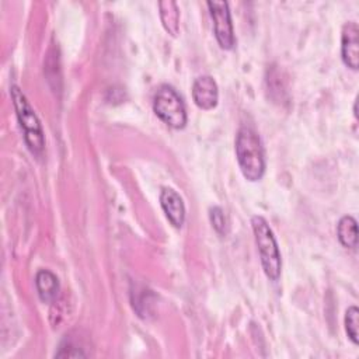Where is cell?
Masks as SVG:
<instances>
[{
	"label": "cell",
	"mask_w": 359,
	"mask_h": 359,
	"mask_svg": "<svg viewBox=\"0 0 359 359\" xmlns=\"http://www.w3.org/2000/svg\"><path fill=\"white\" fill-rule=\"evenodd\" d=\"M160 7V18L161 22L168 34L175 36L180 31V11L175 1H161L158 3Z\"/></svg>",
	"instance_id": "obj_10"
},
{
	"label": "cell",
	"mask_w": 359,
	"mask_h": 359,
	"mask_svg": "<svg viewBox=\"0 0 359 359\" xmlns=\"http://www.w3.org/2000/svg\"><path fill=\"white\" fill-rule=\"evenodd\" d=\"M209 217H210V222H212L213 229H215L219 234H222V236L226 234V231H227V219H226L223 210H222L220 208L215 206V208H212V209L209 210Z\"/></svg>",
	"instance_id": "obj_13"
},
{
	"label": "cell",
	"mask_w": 359,
	"mask_h": 359,
	"mask_svg": "<svg viewBox=\"0 0 359 359\" xmlns=\"http://www.w3.org/2000/svg\"><path fill=\"white\" fill-rule=\"evenodd\" d=\"M358 324H359V310L352 306L345 313V330L351 341L358 345Z\"/></svg>",
	"instance_id": "obj_12"
},
{
	"label": "cell",
	"mask_w": 359,
	"mask_h": 359,
	"mask_svg": "<svg viewBox=\"0 0 359 359\" xmlns=\"http://www.w3.org/2000/svg\"><path fill=\"white\" fill-rule=\"evenodd\" d=\"M35 285L39 299L43 303H53L59 294V280L55 273L48 269L38 271L35 276Z\"/></svg>",
	"instance_id": "obj_9"
},
{
	"label": "cell",
	"mask_w": 359,
	"mask_h": 359,
	"mask_svg": "<svg viewBox=\"0 0 359 359\" xmlns=\"http://www.w3.org/2000/svg\"><path fill=\"white\" fill-rule=\"evenodd\" d=\"M341 43L344 63L352 70H356L359 67V28L356 22L351 21L344 25Z\"/></svg>",
	"instance_id": "obj_6"
},
{
	"label": "cell",
	"mask_w": 359,
	"mask_h": 359,
	"mask_svg": "<svg viewBox=\"0 0 359 359\" xmlns=\"http://www.w3.org/2000/svg\"><path fill=\"white\" fill-rule=\"evenodd\" d=\"M192 98L202 109H212L217 104L219 91L217 84L210 76H201L194 81Z\"/></svg>",
	"instance_id": "obj_7"
},
{
	"label": "cell",
	"mask_w": 359,
	"mask_h": 359,
	"mask_svg": "<svg viewBox=\"0 0 359 359\" xmlns=\"http://www.w3.org/2000/svg\"><path fill=\"white\" fill-rule=\"evenodd\" d=\"M251 224L264 272L271 280H276L280 276L282 261L275 236L262 216H254L251 219Z\"/></svg>",
	"instance_id": "obj_3"
},
{
	"label": "cell",
	"mask_w": 359,
	"mask_h": 359,
	"mask_svg": "<svg viewBox=\"0 0 359 359\" xmlns=\"http://www.w3.org/2000/svg\"><path fill=\"white\" fill-rule=\"evenodd\" d=\"M337 234H338V240L344 247L352 248V250L358 247V227H356V220L352 216H344L338 222Z\"/></svg>",
	"instance_id": "obj_11"
},
{
	"label": "cell",
	"mask_w": 359,
	"mask_h": 359,
	"mask_svg": "<svg viewBox=\"0 0 359 359\" xmlns=\"http://www.w3.org/2000/svg\"><path fill=\"white\" fill-rule=\"evenodd\" d=\"M213 18L215 36L223 49H231L234 45V32L229 4L226 1H208Z\"/></svg>",
	"instance_id": "obj_5"
},
{
	"label": "cell",
	"mask_w": 359,
	"mask_h": 359,
	"mask_svg": "<svg viewBox=\"0 0 359 359\" xmlns=\"http://www.w3.org/2000/svg\"><path fill=\"white\" fill-rule=\"evenodd\" d=\"M11 98L14 102L15 114L18 118V122L24 130V137L28 149L31 150L32 154L41 156L45 146V137H43V130L41 126V122L29 105L27 97L24 93L20 90V87L13 86L11 87Z\"/></svg>",
	"instance_id": "obj_2"
},
{
	"label": "cell",
	"mask_w": 359,
	"mask_h": 359,
	"mask_svg": "<svg viewBox=\"0 0 359 359\" xmlns=\"http://www.w3.org/2000/svg\"><path fill=\"white\" fill-rule=\"evenodd\" d=\"M153 109L170 128L182 129L187 123V111L182 98L168 84H163L157 88L153 98Z\"/></svg>",
	"instance_id": "obj_4"
},
{
	"label": "cell",
	"mask_w": 359,
	"mask_h": 359,
	"mask_svg": "<svg viewBox=\"0 0 359 359\" xmlns=\"http://www.w3.org/2000/svg\"><path fill=\"white\" fill-rule=\"evenodd\" d=\"M236 156L240 170L245 180L258 181L265 171L264 147L257 132L248 126H243L236 137Z\"/></svg>",
	"instance_id": "obj_1"
},
{
	"label": "cell",
	"mask_w": 359,
	"mask_h": 359,
	"mask_svg": "<svg viewBox=\"0 0 359 359\" xmlns=\"http://www.w3.org/2000/svg\"><path fill=\"white\" fill-rule=\"evenodd\" d=\"M160 203L171 224L174 227H181L185 220V206L182 198L172 188L164 187L160 192Z\"/></svg>",
	"instance_id": "obj_8"
}]
</instances>
